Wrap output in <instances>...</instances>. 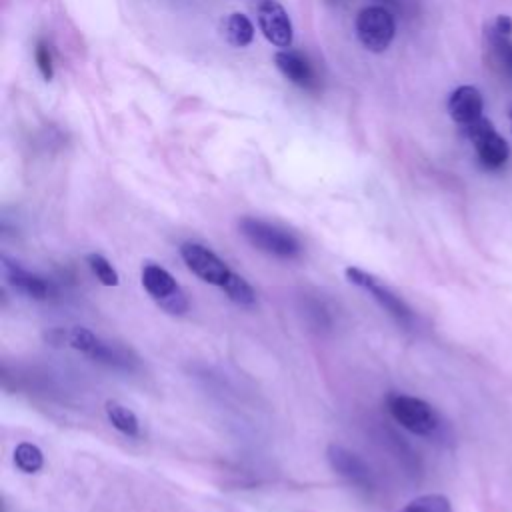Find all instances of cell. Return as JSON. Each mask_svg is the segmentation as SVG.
Returning <instances> with one entry per match:
<instances>
[{
	"instance_id": "cell-8",
	"label": "cell",
	"mask_w": 512,
	"mask_h": 512,
	"mask_svg": "<svg viewBox=\"0 0 512 512\" xmlns=\"http://www.w3.org/2000/svg\"><path fill=\"white\" fill-rule=\"evenodd\" d=\"M258 26L268 42H272L278 48H290L294 30L288 12L284 6L276 0H256L254 4Z\"/></svg>"
},
{
	"instance_id": "cell-13",
	"label": "cell",
	"mask_w": 512,
	"mask_h": 512,
	"mask_svg": "<svg viewBox=\"0 0 512 512\" xmlns=\"http://www.w3.org/2000/svg\"><path fill=\"white\" fill-rule=\"evenodd\" d=\"M486 46L494 68L512 80V40L506 34H500L494 26L486 28Z\"/></svg>"
},
{
	"instance_id": "cell-2",
	"label": "cell",
	"mask_w": 512,
	"mask_h": 512,
	"mask_svg": "<svg viewBox=\"0 0 512 512\" xmlns=\"http://www.w3.org/2000/svg\"><path fill=\"white\" fill-rule=\"evenodd\" d=\"M386 408L402 428L416 436H434L442 426L438 412L426 400L416 396L392 392L386 398Z\"/></svg>"
},
{
	"instance_id": "cell-22",
	"label": "cell",
	"mask_w": 512,
	"mask_h": 512,
	"mask_svg": "<svg viewBox=\"0 0 512 512\" xmlns=\"http://www.w3.org/2000/svg\"><path fill=\"white\" fill-rule=\"evenodd\" d=\"M508 112H510V120H512V104H510V108H508Z\"/></svg>"
},
{
	"instance_id": "cell-1",
	"label": "cell",
	"mask_w": 512,
	"mask_h": 512,
	"mask_svg": "<svg viewBox=\"0 0 512 512\" xmlns=\"http://www.w3.org/2000/svg\"><path fill=\"white\" fill-rule=\"evenodd\" d=\"M240 234L260 252L282 258V260H292L302 254V244L300 240L288 232L286 228H280L272 222H266L262 218L254 216H242L238 220Z\"/></svg>"
},
{
	"instance_id": "cell-19",
	"label": "cell",
	"mask_w": 512,
	"mask_h": 512,
	"mask_svg": "<svg viewBox=\"0 0 512 512\" xmlns=\"http://www.w3.org/2000/svg\"><path fill=\"white\" fill-rule=\"evenodd\" d=\"M86 262H88L92 274H94L104 286H118V282H120L118 272L114 270V266H112L102 254L92 252V254L86 256Z\"/></svg>"
},
{
	"instance_id": "cell-17",
	"label": "cell",
	"mask_w": 512,
	"mask_h": 512,
	"mask_svg": "<svg viewBox=\"0 0 512 512\" xmlns=\"http://www.w3.org/2000/svg\"><path fill=\"white\" fill-rule=\"evenodd\" d=\"M402 512H452V506L442 494H424L408 502Z\"/></svg>"
},
{
	"instance_id": "cell-15",
	"label": "cell",
	"mask_w": 512,
	"mask_h": 512,
	"mask_svg": "<svg viewBox=\"0 0 512 512\" xmlns=\"http://www.w3.org/2000/svg\"><path fill=\"white\" fill-rule=\"evenodd\" d=\"M104 408H106V416H108L110 424H112L116 430H120V432L126 434V436H136V434H138L140 424H138L136 414H134L130 408H126L124 404H120V402H116V400H108V402L104 404Z\"/></svg>"
},
{
	"instance_id": "cell-10",
	"label": "cell",
	"mask_w": 512,
	"mask_h": 512,
	"mask_svg": "<svg viewBox=\"0 0 512 512\" xmlns=\"http://www.w3.org/2000/svg\"><path fill=\"white\" fill-rule=\"evenodd\" d=\"M448 114L450 118L460 124V126H468L472 122H476L478 118H482V108H484V100L478 88L474 86H458L450 96H448Z\"/></svg>"
},
{
	"instance_id": "cell-4",
	"label": "cell",
	"mask_w": 512,
	"mask_h": 512,
	"mask_svg": "<svg viewBox=\"0 0 512 512\" xmlns=\"http://www.w3.org/2000/svg\"><path fill=\"white\" fill-rule=\"evenodd\" d=\"M356 34L370 52H384L396 34V22L388 8L366 6L356 16Z\"/></svg>"
},
{
	"instance_id": "cell-16",
	"label": "cell",
	"mask_w": 512,
	"mask_h": 512,
	"mask_svg": "<svg viewBox=\"0 0 512 512\" xmlns=\"http://www.w3.org/2000/svg\"><path fill=\"white\" fill-rule=\"evenodd\" d=\"M14 464L26 472V474H34L42 468L44 464V456H42V450L36 446V444H30V442H20L16 448H14Z\"/></svg>"
},
{
	"instance_id": "cell-21",
	"label": "cell",
	"mask_w": 512,
	"mask_h": 512,
	"mask_svg": "<svg viewBox=\"0 0 512 512\" xmlns=\"http://www.w3.org/2000/svg\"><path fill=\"white\" fill-rule=\"evenodd\" d=\"M492 26H494L500 34H506V36L512 34V18L506 16V14H500Z\"/></svg>"
},
{
	"instance_id": "cell-3",
	"label": "cell",
	"mask_w": 512,
	"mask_h": 512,
	"mask_svg": "<svg viewBox=\"0 0 512 512\" xmlns=\"http://www.w3.org/2000/svg\"><path fill=\"white\" fill-rule=\"evenodd\" d=\"M348 282H352L354 286L366 290L400 326L404 328H414L416 316L412 312V308L404 302V298L400 294H396L388 284H384L380 278H376L374 274L356 268V266H348L344 270Z\"/></svg>"
},
{
	"instance_id": "cell-12",
	"label": "cell",
	"mask_w": 512,
	"mask_h": 512,
	"mask_svg": "<svg viewBox=\"0 0 512 512\" xmlns=\"http://www.w3.org/2000/svg\"><path fill=\"white\" fill-rule=\"evenodd\" d=\"M274 62H276V68L282 72V76L288 78L292 84L302 86V88L312 86L314 70H312L308 58L302 56L300 52L284 48V50L276 52Z\"/></svg>"
},
{
	"instance_id": "cell-7",
	"label": "cell",
	"mask_w": 512,
	"mask_h": 512,
	"mask_svg": "<svg viewBox=\"0 0 512 512\" xmlns=\"http://www.w3.org/2000/svg\"><path fill=\"white\" fill-rule=\"evenodd\" d=\"M464 130L468 140L474 144L476 156L484 168L496 170L506 164L510 150L506 140L492 126V122H488L486 118H478L476 122L464 126Z\"/></svg>"
},
{
	"instance_id": "cell-6",
	"label": "cell",
	"mask_w": 512,
	"mask_h": 512,
	"mask_svg": "<svg viewBox=\"0 0 512 512\" xmlns=\"http://www.w3.org/2000/svg\"><path fill=\"white\" fill-rule=\"evenodd\" d=\"M180 256L192 274L218 288H224L236 274L228 268V264L222 258H218L210 248L198 242L180 244Z\"/></svg>"
},
{
	"instance_id": "cell-5",
	"label": "cell",
	"mask_w": 512,
	"mask_h": 512,
	"mask_svg": "<svg viewBox=\"0 0 512 512\" xmlns=\"http://www.w3.org/2000/svg\"><path fill=\"white\" fill-rule=\"evenodd\" d=\"M142 286L166 312L182 314L188 310V300L176 278L160 264L146 262L142 266Z\"/></svg>"
},
{
	"instance_id": "cell-18",
	"label": "cell",
	"mask_w": 512,
	"mask_h": 512,
	"mask_svg": "<svg viewBox=\"0 0 512 512\" xmlns=\"http://www.w3.org/2000/svg\"><path fill=\"white\" fill-rule=\"evenodd\" d=\"M222 290L226 292V296L232 302H236L240 306H252L256 302V292L252 290V286L240 274H234Z\"/></svg>"
},
{
	"instance_id": "cell-20",
	"label": "cell",
	"mask_w": 512,
	"mask_h": 512,
	"mask_svg": "<svg viewBox=\"0 0 512 512\" xmlns=\"http://www.w3.org/2000/svg\"><path fill=\"white\" fill-rule=\"evenodd\" d=\"M34 58H36V64L42 72V76L46 80H52L54 76V68H52V54H50V48L46 42H38L36 46V52H34Z\"/></svg>"
},
{
	"instance_id": "cell-11",
	"label": "cell",
	"mask_w": 512,
	"mask_h": 512,
	"mask_svg": "<svg viewBox=\"0 0 512 512\" xmlns=\"http://www.w3.org/2000/svg\"><path fill=\"white\" fill-rule=\"evenodd\" d=\"M2 270H4L6 280H8L16 290H20L22 294H26V296H30V298L44 300V298H48L50 292H52L50 282H46V280H44L42 276H38V274L28 272V270L22 268L18 262L8 260L6 256H2Z\"/></svg>"
},
{
	"instance_id": "cell-9",
	"label": "cell",
	"mask_w": 512,
	"mask_h": 512,
	"mask_svg": "<svg viewBox=\"0 0 512 512\" xmlns=\"http://www.w3.org/2000/svg\"><path fill=\"white\" fill-rule=\"evenodd\" d=\"M326 458L328 464L336 474L352 482L354 486L362 490H372L374 488V474L370 466L352 450L340 446V444H330L326 448Z\"/></svg>"
},
{
	"instance_id": "cell-14",
	"label": "cell",
	"mask_w": 512,
	"mask_h": 512,
	"mask_svg": "<svg viewBox=\"0 0 512 512\" xmlns=\"http://www.w3.org/2000/svg\"><path fill=\"white\" fill-rule=\"evenodd\" d=\"M222 32H224L226 40L236 48H244L254 40V26H252L250 18L242 12L228 14L222 22Z\"/></svg>"
}]
</instances>
